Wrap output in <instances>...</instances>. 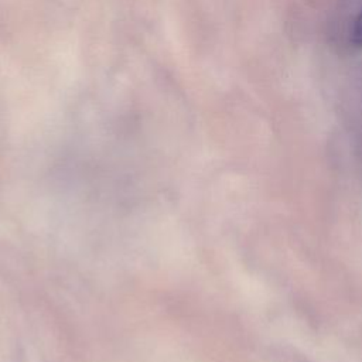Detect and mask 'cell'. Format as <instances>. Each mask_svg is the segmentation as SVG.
<instances>
[{
    "mask_svg": "<svg viewBox=\"0 0 362 362\" xmlns=\"http://www.w3.org/2000/svg\"><path fill=\"white\" fill-rule=\"evenodd\" d=\"M328 37L339 52L362 51V0H334Z\"/></svg>",
    "mask_w": 362,
    "mask_h": 362,
    "instance_id": "obj_1",
    "label": "cell"
}]
</instances>
